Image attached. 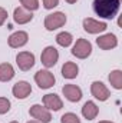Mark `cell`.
I'll list each match as a JSON object with an SVG mask.
<instances>
[{"label":"cell","instance_id":"obj_1","mask_svg":"<svg viewBox=\"0 0 122 123\" xmlns=\"http://www.w3.org/2000/svg\"><path fill=\"white\" fill-rule=\"evenodd\" d=\"M93 12L102 19H114L121 7V0H93Z\"/></svg>","mask_w":122,"mask_h":123},{"label":"cell","instance_id":"obj_26","mask_svg":"<svg viewBox=\"0 0 122 123\" xmlns=\"http://www.w3.org/2000/svg\"><path fill=\"white\" fill-rule=\"evenodd\" d=\"M65 1H68V3H70V4H73V3H76L78 0H65Z\"/></svg>","mask_w":122,"mask_h":123},{"label":"cell","instance_id":"obj_14","mask_svg":"<svg viewBox=\"0 0 122 123\" xmlns=\"http://www.w3.org/2000/svg\"><path fill=\"white\" fill-rule=\"evenodd\" d=\"M62 93L69 102H73V103H76L82 99V90L76 85H65L62 87Z\"/></svg>","mask_w":122,"mask_h":123},{"label":"cell","instance_id":"obj_19","mask_svg":"<svg viewBox=\"0 0 122 123\" xmlns=\"http://www.w3.org/2000/svg\"><path fill=\"white\" fill-rule=\"evenodd\" d=\"M108 79H109V83L112 85L114 89H116V90H121L122 89V72L121 70H118V69L112 70L109 73Z\"/></svg>","mask_w":122,"mask_h":123},{"label":"cell","instance_id":"obj_2","mask_svg":"<svg viewBox=\"0 0 122 123\" xmlns=\"http://www.w3.org/2000/svg\"><path fill=\"white\" fill-rule=\"evenodd\" d=\"M92 53V44L86 39H78L72 47V55L78 59H86Z\"/></svg>","mask_w":122,"mask_h":123},{"label":"cell","instance_id":"obj_4","mask_svg":"<svg viewBox=\"0 0 122 123\" xmlns=\"http://www.w3.org/2000/svg\"><path fill=\"white\" fill-rule=\"evenodd\" d=\"M40 60H42V64H43L45 67L50 69V67H53V66L58 63V60H59V52L56 50V47L47 46V47H45V50L42 52Z\"/></svg>","mask_w":122,"mask_h":123},{"label":"cell","instance_id":"obj_27","mask_svg":"<svg viewBox=\"0 0 122 123\" xmlns=\"http://www.w3.org/2000/svg\"><path fill=\"white\" fill-rule=\"evenodd\" d=\"M99 123H114V122H109V120H101Z\"/></svg>","mask_w":122,"mask_h":123},{"label":"cell","instance_id":"obj_11","mask_svg":"<svg viewBox=\"0 0 122 123\" xmlns=\"http://www.w3.org/2000/svg\"><path fill=\"white\" fill-rule=\"evenodd\" d=\"M91 93H92V96H93L95 99H98L99 102H105V100H108L109 96H111L109 89H108L102 82H93L91 85Z\"/></svg>","mask_w":122,"mask_h":123},{"label":"cell","instance_id":"obj_21","mask_svg":"<svg viewBox=\"0 0 122 123\" xmlns=\"http://www.w3.org/2000/svg\"><path fill=\"white\" fill-rule=\"evenodd\" d=\"M20 3H22V7H25L29 12H34V10L39 9V1L37 0H20Z\"/></svg>","mask_w":122,"mask_h":123},{"label":"cell","instance_id":"obj_29","mask_svg":"<svg viewBox=\"0 0 122 123\" xmlns=\"http://www.w3.org/2000/svg\"><path fill=\"white\" fill-rule=\"evenodd\" d=\"M10 123H19V122H16V120H13V122H10Z\"/></svg>","mask_w":122,"mask_h":123},{"label":"cell","instance_id":"obj_22","mask_svg":"<svg viewBox=\"0 0 122 123\" xmlns=\"http://www.w3.org/2000/svg\"><path fill=\"white\" fill-rule=\"evenodd\" d=\"M61 123H81V119L75 113H65L61 117Z\"/></svg>","mask_w":122,"mask_h":123},{"label":"cell","instance_id":"obj_9","mask_svg":"<svg viewBox=\"0 0 122 123\" xmlns=\"http://www.w3.org/2000/svg\"><path fill=\"white\" fill-rule=\"evenodd\" d=\"M27 42H29V34H27L26 31H23V30H19V31L12 33V34L9 36V39H7L9 46L13 47V49L23 47Z\"/></svg>","mask_w":122,"mask_h":123},{"label":"cell","instance_id":"obj_28","mask_svg":"<svg viewBox=\"0 0 122 123\" xmlns=\"http://www.w3.org/2000/svg\"><path fill=\"white\" fill-rule=\"evenodd\" d=\"M26 123H40V122H37V120H29V122H26Z\"/></svg>","mask_w":122,"mask_h":123},{"label":"cell","instance_id":"obj_3","mask_svg":"<svg viewBox=\"0 0 122 123\" xmlns=\"http://www.w3.org/2000/svg\"><path fill=\"white\" fill-rule=\"evenodd\" d=\"M65 23H66V14L62 12H55L45 17V27L49 31H53L62 26H65Z\"/></svg>","mask_w":122,"mask_h":123},{"label":"cell","instance_id":"obj_24","mask_svg":"<svg viewBox=\"0 0 122 123\" xmlns=\"http://www.w3.org/2000/svg\"><path fill=\"white\" fill-rule=\"evenodd\" d=\"M42 1H43V7L47 9V10L53 9V7H56L59 4V0H42Z\"/></svg>","mask_w":122,"mask_h":123},{"label":"cell","instance_id":"obj_15","mask_svg":"<svg viewBox=\"0 0 122 123\" xmlns=\"http://www.w3.org/2000/svg\"><path fill=\"white\" fill-rule=\"evenodd\" d=\"M32 19H33V13L26 10L25 7H16L13 12V20L17 25H26L32 22Z\"/></svg>","mask_w":122,"mask_h":123},{"label":"cell","instance_id":"obj_25","mask_svg":"<svg viewBox=\"0 0 122 123\" xmlns=\"http://www.w3.org/2000/svg\"><path fill=\"white\" fill-rule=\"evenodd\" d=\"M7 10L6 9H3V7H0V26H3L4 25V22L7 20Z\"/></svg>","mask_w":122,"mask_h":123},{"label":"cell","instance_id":"obj_5","mask_svg":"<svg viewBox=\"0 0 122 123\" xmlns=\"http://www.w3.org/2000/svg\"><path fill=\"white\" fill-rule=\"evenodd\" d=\"M34 82L40 89H49L55 85L56 79H55L53 73H50L49 70H39L34 74Z\"/></svg>","mask_w":122,"mask_h":123},{"label":"cell","instance_id":"obj_7","mask_svg":"<svg viewBox=\"0 0 122 123\" xmlns=\"http://www.w3.org/2000/svg\"><path fill=\"white\" fill-rule=\"evenodd\" d=\"M106 29H108V25L105 22H99V20H95V19H91V17L83 19V30L91 33V34L102 33Z\"/></svg>","mask_w":122,"mask_h":123},{"label":"cell","instance_id":"obj_12","mask_svg":"<svg viewBox=\"0 0 122 123\" xmlns=\"http://www.w3.org/2000/svg\"><path fill=\"white\" fill-rule=\"evenodd\" d=\"M43 106L47 109V110H53V112H58L63 107V102L62 99L55 94V93H47L43 96Z\"/></svg>","mask_w":122,"mask_h":123},{"label":"cell","instance_id":"obj_8","mask_svg":"<svg viewBox=\"0 0 122 123\" xmlns=\"http://www.w3.org/2000/svg\"><path fill=\"white\" fill-rule=\"evenodd\" d=\"M16 63H17L20 70L27 72L34 66V55L30 52H20L16 56Z\"/></svg>","mask_w":122,"mask_h":123},{"label":"cell","instance_id":"obj_23","mask_svg":"<svg viewBox=\"0 0 122 123\" xmlns=\"http://www.w3.org/2000/svg\"><path fill=\"white\" fill-rule=\"evenodd\" d=\"M10 110V100L7 97H0V115H6Z\"/></svg>","mask_w":122,"mask_h":123},{"label":"cell","instance_id":"obj_6","mask_svg":"<svg viewBox=\"0 0 122 123\" xmlns=\"http://www.w3.org/2000/svg\"><path fill=\"white\" fill-rule=\"evenodd\" d=\"M29 113L34 120H37L40 123H50V120H52L50 110H47L42 105H33L30 107V110H29Z\"/></svg>","mask_w":122,"mask_h":123},{"label":"cell","instance_id":"obj_10","mask_svg":"<svg viewBox=\"0 0 122 123\" xmlns=\"http://www.w3.org/2000/svg\"><path fill=\"white\" fill-rule=\"evenodd\" d=\"M96 44L102 50H111V49H115L118 46V39L114 33H106V34H102L96 39Z\"/></svg>","mask_w":122,"mask_h":123},{"label":"cell","instance_id":"obj_18","mask_svg":"<svg viewBox=\"0 0 122 123\" xmlns=\"http://www.w3.org/2000/svg\"><path fill=\"white\" fill-rule=\"evenodd\" d=\"M14 77V69L10 63L0 64V82H9Z\"/></svg>","mask_w":122,"mask_h":123},{"label":"cell","instance_id":"obj_20","mask_svg":"<svg viewBox=\"0 0 122 123\" xmlns=\"http://www.w3.org/2000/svg\"><path fill=\"white\" fill-rule=\"evenodd\" d=\"M72 42H73V36L69 31H61L56 36V43L62 47H69L72 44Z\"/></svg>","mask_w":122,"mask_h":123},{"label":"cell","instance_id":"obj_16","mask_svg":"<svg viewBox=\"0 0 122 123\" xmlns=\"http://www.w3.org/2000/svg\"><path fill=\"white\" fill-rule=\"evenodd\" d=\"M98 113H99V107H98L96 103L92 102V100H88V102L83 105V107H82V116H83L86 120H93V119L98 116Z\"/></svg>","mask_w":122,"mask_h":123},{"label":"cell","instance_id":"obj_17","mask_svg":"<svg viewBox=\"0 0 122 123\" xmlns=\"http://www.w3.org/2000/svg\"><path fill=\"white\" fill-rule=\"evenodd\" d=\"M78 74H79V67H78L76 63H73V62H66V63L62 66V76H63L65 79L72 80V79H75Z\"/></svg>","mask_w":122,"mask_h":123},{"label":"cell","instance_id":"obj_13","mask_svg":"<svg viewBox=\"0 0 122 123\" xmlns=\"http://www.w3.org/2000/svg\"><path fill=\"white\" fill-rule=\"evenodd\" d=\"M12 93H13V96H14L16 99H26V97L32 93L30 83L26 82V80H20V82H17V83L13 86Z\"/></svg>","mask_w":122,"mask_h":123}]
</instances>
